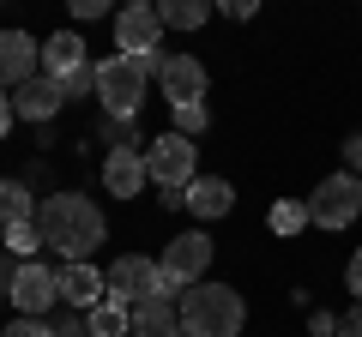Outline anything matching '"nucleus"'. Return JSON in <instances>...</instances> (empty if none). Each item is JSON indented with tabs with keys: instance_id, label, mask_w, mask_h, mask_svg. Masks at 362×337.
I'll use <instances>...</instances> for the list:
<instances>
[{
	"instance_id": "obj_1",
	"label": "nucleus",
	"mask_w": 362,
	"mask_h": 337,
	"mask_svg": "<svg viewBox=\"0 0 362 337\" xmlns=\"http://www.w3.org/2000/svg\"><path fill=\"white\" fill-rule=\"evenodd\" d=\"M37 229L42 247H54L66 265H90V253L103 247V211L85 193H49L37 205Z\"/></svg>"
},
{
	"instance_id": "obj_2",
	"label": "nucleus",
	"mask_w": 362,
	"mask_h": 337,
	"mask_svg": "<svg viewBox=\"0 0 362 337\" xmlns=\"http://www.w3.org/2000/svg\"><path fill=\"white\" fill-rule=\"evenodd\" d=\"M175 307H181V337H235L247 319L242 295L223 283H194Z\"/></svg>"
},
{
	"instance_id": "obj_3",
	"label": "nucleus",
	"mask_w": 362,
	"mask_h": 337,
	"mask_svg": "<svg viewBox=\"0 0 362 337\" xmlns=\"http://www.w3.org/2000/svg\"><path fill=\"white\" fill-rule=\"evenodd\" d=\"M145 85H151V66H145V61H127V54L97 61V97H103L109 121H133V115H139Z\"/></svg>"
},
{
	"instance_id": "obj_4",
	"label": "nucleus",
	"mask_w": 362,
	"mask_h": 337,
	"mask_svg": "<svg viewBox=\"0 0 362 337\" xmlns=\"http://www.w3.org/2000/svg\"><path fill=\"white\" fill-rule=\"evenodd\" d=\"M206 265H211V241L206 235H175V241L163 247V259H157V271H163V283H157V295H187V283H206Z\"/></svg>"
},
{
	"instance_id": "obj_5",
	"label": "nucleus",
	"mask_w": 362,
	"mask_h": 337,
	"mask_svg": "<svg viewBox=\"0 0 362 337\" xmlns=\"http://www.w3.org/2000/svg\"><path fill=\"white\" fill-rule=\"evenodd\" d=\"M145 175H151L163 193H187V187H194V139L157 133V139L145 145Z\"/></svg>"
},
{
	"instance_id": "obj_6",
	"label": "nucleus",
	"mask_w": 362,
	"mask_h": 337,
	"mask_svg": "<svg viewBox=\"0 0 362 337\" xmlns=\"http://www.w3.org/2000/svg\"><path fill=\"white\" fill-rule=\"evenodd\" d=\"M362 217V181L356 175H326L320 187H314L308 199V223H320V229H350V223Z\"/></svg>"
},
{
	"instance_id": "obj_7",
	"label": "nucleus",
	"mask_w": 362,
	"mask_h": 337,
	"mask_svg": "<svg viewBox=\"0 0 362 337\" xmlns=\"http://www.w3.org/2000/svg\"><path fill=\"white\" fill-rule=\"evenodd\" d=\"M157 37H163V18H157V6H121L115 13V42L127 61H145L151 73H163V61H157Z\"/></svg>"
},
{
	"instance_id": "obj_8",
	"label": "nucleus",
	"mask_w": 362,
	"mask_h": 337,
	"mask_svg": "<svg viewBox=\"0 0 362 337\" xmlns=\"http://www.w3.org/2000/svg\"><path fill=\"white\" fill-rule=\"evenodd\" d=\"M6 295H13V307L25 313V319H37V313H49L54 301H61V271H49L42 259H25L13 271V289H6Z\"/></svg>"
},
{
	"instance_id": "obj_9",
	"label": "nucleus",
	"mask_w": 362,
	"mask_h": 337,
	"mask_svg": "<svg viewBox=\"0 0 362 337\" xmlns=\"http://www.w3.org/2000/svg\"><path fill=\"white\" fill-rule=\"evenodd\" d=\"M157 283H163V271H157V259H145V253H127V259L109 265V295L127 301V307L151 301V295H157Z\"/></svg>"
},
{
	"instance_id": "obj_10",
	"label": "nucleus",
	"mask_w": 362,
	"mask_h": 337,
	"mask_svg": "<svg viewBox=\"0 0 362 337\" xmlns=\"http://www.w3.org/2000/svg\"><path fill=\"white\" fill-rule=\"evenodd\" d=\"M157 91L169 97V109H181V103H206V61H194V54H163Z\"/></svg>"
},
{
	"instance_id": "obj_11",
	"label": "nucleus",
	"mask_w": 362,
	"mask_h": 337,
	"mask_svg": "<svg viewBox=\"0 0 362 337\" xmlns=\"http://www.w3.org/2000/svg\"><path fill=\"white\" fill-rule=\"evenodd\" d=\"M42 42L25 37V30H0V91H18L25 78H37Z\"/></svg>"
},
{
	"instance_id": "obj_12",
	"label": "nucleus",
	"mask_w": 362,
	"mask_h": 337,
	"mask_svg": "<svg viewBox=\"0 0 362 337\" xmlns=\"http://www.w3.org/2000/svg\"><path fill=\"white\" fill-rule=\"evenodd\" d=\"M61 103H66V91L54 85L49 73L25 78V85L13 91V115H18V121H54V115H61Z\"/></svg>"
},
{
	"instance_id": "obj_13",
	"label": "nucleus",
	"mask_w": 362,
	"mask_h": 337,
	"mask_svg": "<svg viewBox=\"0 0 362 337\" xmlns=\"http://www.w3.org/2000/svg\"><path fill=\"white\" fill-rule=\"evenodd\" d=\"M85 66H97L85 54V37H73V30H54L49 42H42V73L54 78V85H66L73 73H85Z\"/></svg>"
},
{
	"instance_id": "obj_14",
	"label": "nucleus",
	"mask_w": 362,
	"mask_h": 337,
	"mask_svg": "<svg viewBox=\"0 0 362 337\" xmlns=\"http://www.w3.org/2000/svg\"><path fill=\"white\" fill-rule=\"evenodd\" d=\"M103 181H109V193L115 199H133L151 175H145V151H109L103 157Z\"/></svg>"
},
{
	"instance_id": "obj_15",
	"label": "nucleus",
	"mask_w": 362,
	"mask_h": 337,
	"mask_svg": "<svg viewBox=\"0 0 362 337\" xmlns=\"http://www.w3.org/2000/svg\"><path fill=\"white\" fill-rule=\"evenodd\" d=\"M133 337H181V307L169 295H151L133 307Z\"/></svg>"
},
{
	"instance_id": "obj_16",
	"label": "nucleus",
	"mask_w": 362,
	"mask_h": 337,
	"mask_svg": "<svg viewBox=\"0 0 362 337\" xmlns=\"http://www.w3.org/2000/svg\"><path fill=\"white\" fill-rule=\"evenodd\" d=\"M109 289V277L97 271V265H61V301H73V307H97Z\"/></svg>"
},
{
	"instance_id": "obj_17",
	"label": "nucleus",
	"mask_w": 362,
	"mask_h": 337,
	"mask_svg": "<svg viewBox=\"0 0 362 337\" xmlns=\"http://www.w3.org/2000/svg\"><path fill=\"white\" fill-rule=\"evenodd\" d=\"M230 205H235V187L223 181V175H206V181H194L187 187V211H194V217H230Z\"/></svg>"
},
{
	"instance_id": "obj_18",
	"label": "nucleus",
	"mask_w": 362,
	"mask_h": 337,
	"mask_svg": "<svg viewBox=\"0 0 362 337\" xmlns=\"http://www.w3.org/2000/svg\"><path fill=\"white\" fill-rule=\"evenodd\" d=\"M85 325H90V337H133V307L109 295V301H97V307H90Z\"/></svg>"
},
{
	"instance_id": "obj_19",
	"label": "nucleus",
	"mask_w": 362,
	"mask_h": 337,
	"mask_svg": "<svg viewBox=\"0 0 362 337\" xmlns=\"http://www.w3.org/2000/svg\"><path fill=\"white\" fill-rule=\"evenodd\" d=\"M206 0H157V18H163V30H199L206 25Z\"/></svg>"
},
{
	"instance_id": "obj_20",
	"label": "nucleus",
	"mask_w": 362,
	"mask_h": 337,
	"mask_svg": "<svg viewBox=\"0 0 362 337\" xmlns=\"http://www.w3.org/2000/svg\"><path fill=\"white\" fill-rule=\"evenodd\" d=\"M13 223H37V205H30L25 181H0V229H13Z\"/></svg>"
},
{
	"instance_id": "obj_21",
	"label": "nucleus",
	"mask_w": 362,
	"mask_h": 337,
	"mask_svg": "<svg viewBox=\"0 0 362 337\" xmlns=\"http://www.w3.org/2000/svg\"><path fill=\"white\" fill-rule=\"evenodd\" d=\"M302 223H308V205H296V199H278V205H272V229L278 235H296Z\"/></svg>"
},
{
	"instance_id": "obj_22",
	"label": "nucleus",
	"mask_w": 362,
	"mask_h": 337,
	"mask_svg": "<svg viewBox=\"0 0 362 337\" xmlns=\"http://www.w3.org/2000/svg\"><path fill=\"white\" fill-rule=\"evenodd\" d=\"M211 127V109L206 103H181L175 109V133H181V139H194V133H206Z\"/></svg>"
},
{
	"instance_id": "obj_23",
	"label": "nucleus",
	"mask_w": 362,
	"mask_h": 337,
	"mask_svg": "<svg viewBox=\"0 0 362 337\" xmlns=\"http://www.w3.org/2000/svg\"><path fill=\"white\" fill-rule=\"evenodd\" d=\"M37 247H42V229H37V223H13V229H6V253H25V259H30Z\"/></svg>"
},
{
	"instance_id": "obj_24",
	"label": "nucleus",
	"mask_w": 362,
	"mask_h": 337,
	"mask_svg": "<svg viewBox=\"0 0 362 337\" xmlns=\"http://www.w3.org/2000/svg\"><path fill=\"white\" fill-rule=\"evenodd\" d=\"M103 139H109V151H139V145H151V139H139V133H133V121H109Z\"/></svg>"
},
{
	"instance_id": "obj_25",
	"label": "nucleus",
	"mask_w": 362,
	"mask_h": 337,
	"mask_svg": "<svg viewBox=\"0 0 362 337\" xmlns=\"http://www.w3.org/2000/svg\"><path fill=\"white\" fill-rule=\"evenodd\" d=\"M6 337H54V331H49L42 319H25V313H18V319L6 325Z\"/></svg>"
},
{
	"instance_id": "obj_26",
	"label": "nucleus",
	"mask_w": 362,
	"mask_h": 337,
	"mask_svg": "<svg viewBox=\"0 0 362 337\" xmlns=\"http://www.w3.org/2000/svg\"><path fill=\"white\" fill-rule=\"evenodd\" d=\"M338 337H362V301H350V313L338 319Z\"/></svg>"
},
{
	"instance_id": "obj_27",
	"label": "nucleus",
	"mask_w": 362,
	"mask_h": 337,
	"mask_svg": "<svg viewBox=\"0 0 362 337\" xmlns=\"http://www.w3.org/2000/svg\"><path fill=\"white\" fill-rule=\"evenodd\" d=\"M344 283H350V301H362V247L350 253V271H344Z\"/></svg>"
},
{
	"instance_id": "obj_28",
	"label": "nucleus",
	"mask_w": 362,
	"mask_h": 337,
	"mask_svg": "<svg viewBox=\"0 0 362 337\" xmlns=\"http://www.w3.org/2000/svg\"><path fill=\"white\" fill-rule=\"evenodd\" d=\"M344 157H350V175L362 181V133H350V145H344Z\"/></svg>"
},
{
	"instance_id": "obj_29",
	"label": "nucleus",
	"mask_w": 362,
	"mask_h": 337,
	"mask_svg": "<svg viewBox=\"0 0 362 337\" xmlns=\"http://www.w3.org/2000/svg\"><path fill=\"white\" fill-rule=\"evenodd\" d=\"M308 331H314V337H332V331H338V319H332V313H314Z\"/></svg>"
},
{
	"instance_id": "obj_30",
	"label": "nucleus",
	"mask_w": 362,
	"mask_h": 337,
	"mask_svg": "<svg viewBox=\"0 0 362 337\" xmlns=\"http://www.w3.org/2000/svg\"><path fill=\"white\" fill-rule=\"evenodd\" d=\"M73 18H103V0H73Z\"/></svg>"
},
{
	"instance_id": "obj_31",
	"label": "nucleus",
	"mask_w": 362,
	"mask_h": 337,
	"mask_svg": "<svg viewBox=\"0 0 362 337\" xmlns=\"http://www.w3.org/2000/svg\"><path fill=\"white\" fill-rule=\"evenodd\" d=\"M6 133H13V97L0 91V139H6Z\"/></svg>"
},
{
	"instance_id": "obj_32",
	"label": "nucleus",
	"mask_w": 362,
	"mask_h": 337,
	"mask_svg": "<svg viewBox=\"0 0 362 337\" xmlns=\"http://www.w3.org/2000/svg\"><path fill=\"white\" fill-rule=\"evenodd\" d=\"M54 337H90V325H78V319H61V331Z\"/></svg>"
},
{
	"instance_id": "obj_33",
	"label": "nucleus",
	"mask_w": 362,
	"mask_h": 337,
	"mask_svg": "<svg viewBox=\"0 0 362 337\" xmlns=\"http://www.w3.org/2000/svg\"><path fill=\"white\" fill-rule=\"evenodd\" d=\"M6 289H13V271H6V259H0V295H6Z\"/></svg>"
}]
</instances>
